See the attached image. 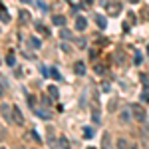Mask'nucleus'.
I'll return each instance as SVG.
<instances>
[{
  "mask_svg": "<svg viewBox=\"0 0 149 149\" xmlns=\"http://www.w3.org/2000/svg\"><path fill=\"white\" fill-rule=\"evenodd\" d=\"M131 113H133V117H135L137 121H141V123H145L147 115H145V109H143L141 105H131Z\"/></svg>",
  "mask_w": 149,
  "mask_h": 149,
  "instance_id": "f257e3e1",
  "label": "nucleus"
},
{
  "mask_svg": "<svg viewBox=\"0 0 149 149\" xmlns=\"http://www.w3.org/2000/svg\"><path fill=\"white\" fill-rule=\"evenodd\" d=\"M12 121H14L16 125H24V115H22V111H20L18 105H12Z\"/></svg>",
  "mask_w": 149,
  "mask_h": 149,
  "instance_id": "f03ea898",
  "label": "nucleus"
},
{
  "mask_svg": "<svg viewBox=\"0 0 149 149\" xmlns=\"http://www.w3.org/2000/svg\"><path fill=\"white\" fill-rule=\"evenodd\" d=\"M86 26H88V20H86L84 16H76V30L84 32V30H86Z\"/></svg>",
  "mask_w": 149,
  "mask_h": 149,
  "instance_id": "7ed1b4c3",
  "label": "nucleus"
},
{
  "mask_svg": "<svg viewBox=\"0 0 149 149\" xmlns=\"http://www.w3.org/2000/svg\"><path fill=\"white\" fill-rule=\"evenodd\" d=\"M74 72H76L78 76H84V74H86V64H84V62H76V64H74Z\"/></svg>",
  "mask_w": 149,
  "mask_h": 149,
  "instance_id": "20e7f679",
  "label": "nucleus"
},
{
  "mask_svg": "<svg viewBox=\"0 0 149 149\" xmlns=\"http://www.w3.org/2000/svg\"><path fill=\"white\" fill-rule=\"evenodd\" d=\"M6 64H8L10 68H14V66H16V54H14V50H10V52L6 54Z\"/></svg>",
  "mask_w": 149,
  "mask_h": 149,
  "instance_id": "39448f33",
  "label": "nucleus"
},
{
  "mask_svg": "<svg viewBox=\"0 0 149 149\" xmlns=\"http://www.w3.org/2000/svg\"><path fill=\"white\" fill-rule=\"evenodd\" d=\"M102 149H111V135H109V133H103V139H102Z\"/></svg>",
  "mask_w": 149,
  "mask_h": 149,
  "instance_id": "423d86ee",
  "label": "nucleus"
},
{
  "mask_svg": "<svg viewBox=\"0 0 149 149\" xmlns=\"http://www.w3.org/2000/svg\"><path fill=\"white\" fill-rule=\"evenodd\" d=\"M28 46L34 48V50H38V48L42 46V42H40V40H38L36 36H30V38H28Z\"/></svg>",
  "mask_w": 149,
  "mask_h": 149,
  "instance_id": "0eeeda50",
  "label": "nucleus"
},
{
  "mask_svg": "<svg viewBox=\"0 0 149 149\" xmlns=\"http://www.w3.org/2000/svg\"><path fill=\"white\" fill-rule=\"evenodd\" d=\"M52 22H54V26H64L66 24V18L62 14H56V16H52Z\"/></svg>",
  "mask_w": 149,
  "mask_h": 149,
  "instance_id": "6e6552de",
  "label": "nucleus"
},
{
  "mask_svg": "<svg viewBox=\"0 0 149 149\" xmlns=\"http://www.w3.org/2000/svg\"><path fill=\"white\" fill-rule=\"evenodd\" d=\"M58 149H70V141L60 135V137H58Z\"/></svg>",
  "mask_w": 149,
  "mask_h": 149,
  "instance_id": "1a4fd4ad",
  "label": "nucleus"
},
{
  "mask_svg": "<svg viewBox=\"0 0 149 149\" xmlns=\"http://www.w3.org/2000/svg\"><path fill=\"white\" fill-rule=\"evenodd\" d=\"M48 95H50L52 100H58V97H60V92H58L56 86H50V88H48Z\"/></svg>",
  "mask_w": 149,
  "mask_h": 149,
  "instance_id": "9d476101",
  "label": "nucleus"
},
{
  "mask_svg": "<svg viewBox=\"0 0 149 149\" xmlns=\"http://www.w3.org/2000/svg\"><path fill=\"white\" fill-rule=\"evenodd\" d=\"M0 20H2V22H8V20H10V16H8L6 8H4V4H0Z\"/></svg>",
  "mask_w": 149,
  "mask_h": 149,
  "instance_id": "9b49d317",
  "label": "nucleus"
},
{
  "mask_svg": "<svg viewBox=\"0 0 149 149\" xmlns=\"http://www.w3.org/2000/svg\"><path fill=\"white\" fill-rule=\"evenodd\" d=\"M105 6L109 8V14H111V16H117V14H119V4H107V2H105Z\"/></svg>",
  "mask_w": 149,
  "mask_h": 149,
  "instance_id": "f8f14e48",
  "label": "nucleus"
},
{
  "mask_svg": "<svg viewBox=\"0 0 149 149\" xmlns=\"http://www.w3.org/2000/svg\"><path fill=\"white\" fill-rule=\"evenodd\" d=\"M95 24H97V26H100V28H107V20H105V18H103V16H100V14H97V16H95Z\"/></svg>",
  "mask_w": 149,
  "mask_h": 149,
  "instance_id": "ddd939ff",
  "label": "nucleus"
},
{
  "mask_svg": "<svg viewBox=\"0 0 149 149\" xmlns=\"http://www.w3.org/2000/svg\"><path fill=\"white\" fill-rule=\"evenodd\" d=\"M119 119H121L123 123H127V121L131 119V113H129V109H123V111L119 113Z\"/></svg>",
  "mask_w": 149,
  "mask_h": 149,
  "instance_id": "4468645a",
  "label": "nucleus"
},
{
  "mask_svg": "<svg viewBox=\"0 0 149 149\" xmlns=\"http://www.w3.org/2000/svg\"><path fill=\"white\" fill-rule=\"evenodd\" d=\"M2 113H4V117L10 121V119H12V107H10V105H4V107H2Z\"/></svg>",
  "mask_w": 149,
  "mask_h": 149,
  "instance_id": "2eb2a0df",
  "label": "nucleus"
},
{
  "mask_svg": "<svg viewBox=\"0 0 149 149\" xmlns=\"http://www.w3.org/2000/svg\"><path fill=\"white\" fill-rule=\"evenodd\" d=\"M36 30H38L40 34H44V36H50V30H48L44 24H36Z\"/></svg>",
  "mask_w": 149,
  "mask_h": 149,
  "instance_id": "dca6fc26",
  "label": "nucleus"
},
{
  "mask_svg": "<svg viewBox=\"0 0 149 149\" xmlns=\"http://www.w3.org/2000/svg\"><path fill=\"white\" fill-rule=\"evenodd\" d=\"M60 38H62V40H70V38H72V32L66 30V28H62V30H60Z\"/></svg>",
  "mask_w": 149,
  "mask_h": 149,
  "instance_id": "f3484780",
  "label": "nucleus"
},
{
  "mask_svg": "<svg viewBox=\"0 0 149 149\" xmlns=\"http://www.w3.org/2000/svg\"><path fill=\"white\" fill-rule=\"evenodd\" d=\"M36 113L40 115V117H44V119H52V113H50V111H48V109H38V111H36Z\"/></svg>",
  "mask_w": 149,
  "mask_h": 149,
  "instance_id": "a211bd4d",
  "label": "nucleus"
},
{
  "mask_svg": "<svg viewBox=\"0 0 149 149\" xmlns=\"http://www.w3.org/2000/svg\"><path fill=\"white\" fill-rule=\"evenodd\" d=\"M50 76H52L54 80H62V74H60V70H58V68H52V70H50Z\"/></svg>",
  "mask_w": 149,
  "mask_h": 149,
  "instance_id": "6ab92c4d",
  "label": "nucleus"
},
{
  "mask_svg": "<svg viewBox=\"0 0 149 149\" xmlns=\"http://www.w3.org/2000/svg\"><path fill=\"white\" fill-rule=\"evenodd\" d=\"M84 137H86V139H92L93 137V129H92V127H84Z\"/></svg>",
  "mask_w": 149,
  "mask_h": 149,
  "instance_id": "aec40b11",
  "label": "nucleus"
},
{
  "mask_svg": "<svg viewBox=\"0 0 149 149\" xmlns=\"http://www.w3.org/2000/svg\"><path fill=\"white\" fill-rule=\"evenodd\" d=\"M20 20H22V22H30V12L20 10Z\"/></svg>",
  "mask_w": 149,
  "mask_h": 149,
  "instance_id": "412c9836",
  "label": "nucleus"
},
{
  "mask_svg": "<svg viewBox=\"0 0 149 149\" xmlns=\"http://www.w3.org/2000/svg\"><path fill=\"white\" fill-rule=\"evenodd\" d=\"M30 137L34 139L36 143H42V137H40V135H38V133H36V131H30Z\"/></svg>",
  "mask_w": 149,
  "mask_h": 149,
  "instance_id": "4be33fe9",
  "label": "nucleus"
},
{
  "mask_svg": "<svg viewBox=\"0 0 149 149\" xmlns=\"http://www.w3.org/2000/svg\"><path fill=\"white\" fill-rule=\"evenodd\" d=\"M117 147L119 149H127V139H119V141H117Z\"/></svg>",
  "mask_w": 149,
  "mask_h": 149,
  "instance_id": "5701e85b",
  "label": "nucleus"
},
{
  "mask_svg": "<svg viewBox=\"0 0 149 149\" xmlns=\"http://www.w3.org/2000/svg\"><path fill=\"white\" fill-rule=\"evenodd\" d=\"M42 103H44V107H48L50 105V95H44L42 93Z\"/></svg>",
  "mask_w": 149,
  "mask_h": 149,
  "instance_id": "b1692460",
  "label": "nucleus"
},
{
  "mask_svg": "<svg viewBox=\"0 0 149 149\" xmlns=\"http://www.w3.org/2000/svg\"><path fill=\"white\" fill-rule=\"evenodd\" d=\"M28 103H30V107H36V105H34V103H36L34 95H28Z\"/></svg>",
  "mask_w": 149,
  "mask_h": 149,
  "instance_id": "393cba45",
  "label": "nucleus"
},
{
  "mask_svg": "<svg viewBox=\"0 0 149 149\" xmlns=\"http://www.w3.org/2000/svg\"><path fill=\"white\" fill-rule=\"evenodd\" d=\"M141 62H143V58H141V54H139V52H137V54H135V64H137V66H139Z\"/></svg>",
  "mask_w": 149,
  "mask_h": 149,
  "instance_id": "a878e982",
  "label": "nucleus"
},
{
  "mask_svg": "<svg viewBox=\"0 0 149 149\" xmlns=\"http://www.w3.org/2000/svg\"><path fill=\"white\" fill-rule=\"evenodd\" d=\"M95 72H97V74H103V72H105V68H103V66H100V64H97V66H95Z\"/></svg>",
  "mask_w": 149,
  "mask_h": 149,
  "instance_id": "bb28decb",
  "label": "nucleus"
},
{
  "mask_svg": "<svg viewBox=\"0 0 149 149\" xmlns=\"http://www.w3.org/2000/svg\"><path fill=\"white\" fill-rule=\"evenodd\" d=\"M38 6L42 8V12H46V10H48V6H46V4H44V2H42V0H38Z\"/></svg>",
  "mask_w": 149,
  "mask_h": 149,
  "instance_id": "cd10ccee",
  "label": "nucleus"
},
{
  "mask_svg": "<svg viewBox=\"0 0 149 149\" xmlns=\"http://www.w3.org/2000/svg\"><path fill=\"white\" fill-rule=\"evenodd\" d=\"M40 70H42V76H44V78H48V76H50V72H48V68H44V66H42Z\"/></svg>",
  "mask_w": 149,
  "mask_h": 149,
  "instance_id": "c85d7f7f",
  "label": "nucleus"
},
{
  "mask_svg": "<svg viewBox=\"0 0 149 149\" xmlns=\"http://www.w3.org/2000/svg\"><path fill=\"white\" fill-rule=\"evenodd\" d=\"M139 78H141V81H143V86H147V76H145V74H141Z\"/></svg>",
  "mask_w": 149,
  "mask_h": 149,
  "instance_id": "c756f323",
  "label": "nucleus"
},
{
  "mask_svg": "<svg viewBox=\"0 0 149 149\" xmlns=\"http://www.w3.org/2000/svg\"><path fill=\"white\" fill-rule=\"evenodd\" d=\"M127 2H129V4H137L139 0H127Z\"/></svg>",
  "mask_w": 149,
  "mask_h": 149,
  "instance_id": "7c9ffc66",
  "label": "nucleus"
},
{
  "mask_svg": "<svg viewBox=\"0 0 149 149\" xmlns=\"http://www.w3.org/2000/svg\"><path fill=\"white\" fill-rule=\"evenodd\" d=\"M20 2H22V4H30V0H20Z\"/></svg>",
  "mask_w": 149,
  "mask_h": 149,
  "instance_id": "2f4dec72",
  "label": "nucleus"
},
{
  "mask_svg": "<svg viewBox=\"0 0 149 149\" xmlns=\"http://www.w3.org/2000/svg\"><path fill=\"white\" fill-rule=\"evenodd\" d=\"M90 2H93V0H86V4H90Z\"/></svg>",
  "mask_w": 149,
  "mask_h": 149,
  "instance_id": "473e14b6",
  "label": "nucleus"
},
{
  "mask_svg": "<svg viewBox=\"0 0 149 149\" xmlns=\"http://www.w3.org/2000/svg\"><path fill=\"white\" fill-rule=\"evenodd\" d=\"M2 93H4V92H2V88H0V97H2Z\"/></svg>",
  "mask_w": 149,
  "mask_h": 149,
  "instance_id": "72a5a7b5",
  "label": "nucleus"
},
{
  "mask_svg": "<svg viewBox=\"0 0 149 149\" xmlns=\"http://www.w3.org/2000/svg\"><path fill=\"white\" fill-rule=\"evenodd\" d=\"M147 56H149V46H147Z\"/></svg>",
  "mask_w": 149,
  "mask_h": 149,
  "instance_id": "f704fd0d",
  "label": "nucleus"
},
{
  "mask_svg": "<svg viewBox=\"0 0 149 149\" xmlns=\"http://www.w3.org/2000/svg\"><path fill=\"white\" fill-rule=\"evenodd\" d=\"M66 2H72V0H66Z\"/></svg>",
  "mask_w": 149,
  "mask_h": 149,
  "instance_id": "c9c22d12",
  "label": "nucleus"
},
{
  "mask_svg": "<svg viewBox=\"0 0 149 149\" xmlns=\"http://www.w3.org/2000/svg\"><path fill=\"white\" fill-rule=\"evenodd\" d=\"M0 149H4V147H0Z\"/></svg>",
  "mask_w": 149,
  "mask_h": 149,
  "instance_id": "e433bc0d",
  "label": "nucleus"
}]
</instances>
